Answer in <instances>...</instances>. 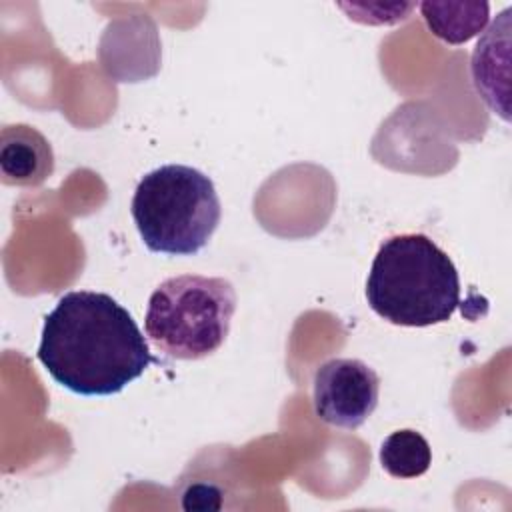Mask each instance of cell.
Masks as SVG:
<instances>
[{
	"label": "cell",
	"instance_id": "cell-6",
	"mask_svg": "<svg viewBox=\"0 0 512 512\" xmlns=\"http://www.w3.org/2000/svg\"><path fill=\"white\" fill-rule=\"evenodd\" d=\"M472 82L492 112L504 120L508 114L510 70V8H506L484 32L472 52Z\"/></svg>",
	"mask_w": 512,
	"mask_h": 512
},
{
	"label": "cell",
	"instance_id": "cell-2",
	"mask_svg": "<svg viewBox=\"0 0 512 512\" xmlns=\"http://www.w3.org/2000/svg\"><path fill=\"white\" fill-rule=\"evenodd\" d=\"M370 308L390 324L424 328L448 322L460 306L452 258L426 234L384 240L366 280Z\"/></svg>",
	"mask_w": 512,
	"mask_h": 512
},
{
	"label": "cell",
	"instance_id": "cell-10",
	"mask_svg": "<svg viewBox=\"0 0 512 512\" xmlns=\"http://www.w3.org/2000/svg\"><path fill=\"white\" fill-rule=\"evenodd\" d=\"M212 498L220 500V492L214 486H206V484H196L192 486L184 498H182V506L186 510H218L214 502H210Z\"/></svg>",
	"mask_w": 512,
	"mask_h": 512
},
{
	"label": "cell",
	"instance_id": "cell-9",
	"mask_svg": "<svg viewBox=\"0 0 512 512\" xmlns=\"http://www.w3.org/2000/svg\"><path fill=\"white\" fill-rule=\"evenodd\" d=\"M378 456L382 468L394 478L422 476L432 464L428 440L410 428H402L386 436Z\"/></svg>",
	"mask_w": 512,
	"mask_h": 512
},
{
	"label": "cell",
	"instance_id": "cell-8",
	"mask_svg": "<svg viewBox=\"0 0 512 512\" xmlns=\"http://www.w3.org/2000/svg\"><path fill=\"white\" fill-rule=\"evenodd\" d=\"M422 18L430 32L448 44H464L488 24V2H422Z\"/></svg>",
	"mask_w": 512,
	"mask_h": 512
},
{
	"label": "cell",
	"instance_id": "cell-4",
	"mask_svg": "<svg viewBox=\"0 0 512 512\" xmlns=\"http://www.w3.org/2000/svg\"><path fill=\"white\" fill-rule=\"evenodd\" d=\"M234 312L236 290L230 280L180 274L150 294L144 330L166 356L200 360L224 344Z\"/></svg>",
	"mask_w": 512,
	"mask_h": 512
},
{
	"label": "cell",
	"instance_id": "cell-5",
	"mask_svg": "<svg viewBox=\"0 0 512 512\" xmlns=\"http://www.w3.org/2000/svg\"><path fill=\"white\" fill-rule=\"evenodd\" d=\"M378 396V374L358 358H330L314 372V412L330 426L346 430L362 426L376 410Z\"/></svg>",
	"mask_w": 512,
	"mask_h": 512
},
{
	"label": "cell",
	"instance_id": "cell-7",
	"mask_svg": "<svg viewBox=\"0 0 512 512\" xmlns=\"http://www.w3.org/2000/svg\"><path fill=\"white\" fill-rule=\"evenodd\" d=\"M54 172V152L46 136L28 124L0 130V176L12 186H40Z\"/></svg>",
	"mask_w": 512,
	"mask_h": 512
},
{
	"label": "cell",
	"instance_id": "cell-1",
	"mask_svg": "<svg viewBox=\"0 0 512 512\" xmlns=\"http://www.w3.org/2000/svg\"><path fill=\"white\" fill-rule=\"evenodd\" d=\"M38 360L70 392L110 396L140 378L152 354L132 314L110 294L72 290L44 320Z\"/></svg>",
	"mask_w": 512,
	"mask_h": 512
},
{
	"label": "cell",
	"instance_id": "cell-3",
	"mask_svg": "<svg viewBox=\"0 0 512 512\" xmlns=\"http://www.w3.org/2000/svg\"><path fill=\"white\" fill-rule=\"evenodd\" d=\"M130 212L148 250L192 256L216 232L222 206L214 182L204 172L166 164L142 176Z\"/></svg>",
	"mask_w": 512,
	"mask_h": 512
}]
</instances>
